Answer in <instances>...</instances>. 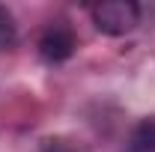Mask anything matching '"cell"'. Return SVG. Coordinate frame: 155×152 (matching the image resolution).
<instances>
[{"mask_svg": "<svg viewBox=\"0 0 155 152\" xmlns=\"http://www.w3.org/2000/svg\"><path fill=\"white\" fill-rule=\"evenodd\" d=\"M128 152H155V116L140 119L128 134Z\"/></svg>", "mask_w": 155, "mask_h": 152, "instance_id": "obj_3", "label": "cell"}, {"mask_svg": "<svg viewBox=\"0 0 155 152\" xmlns=\"http://www.w3.org/2000/svg\"><path fill=\"white\" fill-rule=\"evenodd\" d=\"M42 152H78L75 146H69L66 140H48L45 146H42Z\"/></svg>", "mask_w": 155, "mask_h": 152, "instance_id": "obj_5", "label": "cell"}, {"mask_svg": "<svg viewBox=\"0 0 155 152\" xmlns=\"http://www.w3.org/2000/svg\"><path fill=\"white\" fill-rule=\"evenodd\" d=\"M75 48H78V36H75V30L69 24H63V21L51 24L39 36V54H42L45 63H63V60H69L75 54Z\"/></svg>", "mask_w": 155, "mask_h": 152, "instance_id": "obj_2", "label": "cell"}, {"mask_svg": "<svg viewBox=\"0 0 155 152\" xmlns=\"http://www.w3.org/2000/svg\"><path fill=\"white\" fill-rule=\"evenodd\" d=\"M15 39H18V33H15V21H12V15L0 6V51H9V48L15 45Z\"/></svg>", "mask_w": 155, "mask_h": 152, "instance_id": "obj_4", "label": "cell"}, {"mask_svg": "<svg viewBox=\"0 0 155 152\" xmlns=\"http://www.w3.org/2000/svg\"><path fill=\"white\" fill-rule=\"evenodd\" d=\"M93 24L98 33L104 36H125L140 24V6L134 0H107V3H96L90 9Z\"/></svg>", "mask_w": 155, "mask_h": 152, "instance_id": "obj_1", "label": "cell"}]
</instances>
